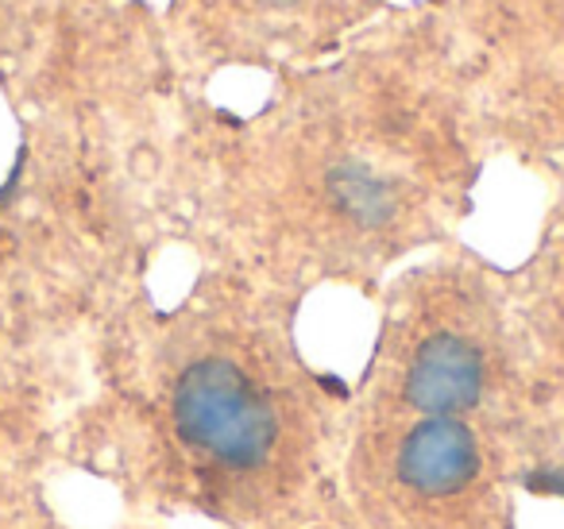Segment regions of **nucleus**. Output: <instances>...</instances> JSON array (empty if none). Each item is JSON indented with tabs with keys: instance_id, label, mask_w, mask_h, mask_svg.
Returning <instances> with one entry per match:
<instances>
[{
	"instance_id": "obj_1",
	"label": "nucleus",
	"mask_w": 564,
	"mask_h": 529,
	"mask_svg": "<svg viewBox=\"0 0 564 529\" xmlns=\"http://www.w3.org/2000/svg\"><path fill=\"white\" fill-rule=\"evenodd\" d=\"M267 82L251 112L213 105L194 132L225 179L291 197L340 240H391L460 186L484 143L476 89L430 0Z\"/></svg>"
},
{
	"instance_id": "obj_2",
	"label": "nucleus",
	"mask_w": 564,
	"mask_h": 529,
	"mask_svg": "<svg viewBox=\"0 0 564 529\" xmlns=\"http://www.w3.org/2000/svg\"><path fill=\"white\" fill-rule=\"evenodd\" d=\"M387 0H166L163 35L186 82L302 71L337 55Z\"/></svg>"
},
{
	"instance_id": "obj_3",
	"label": "nucleus",
	"mask_w": 564,
	"mask_h": 529,
	"mask_svg": "<svg viewBox=\"0 0 564 529\" xmlns=\"http://www.w3.org/2000/svg\"><path fill=\"white\" fill-rule=\"evenodd\" d=\"M166 413L174 436L225 472L271 464L282 441L274 390L228 348H205L182 364L166 395Z\"/></svg>"
},
{
	"instance_id": "obj_4",
	"label": "nucleus",
	"mask_w": 564,
	"mask_h": 529,
	"mask_svg": "<svg viewBox=\"0 0 564 529\" xmlns=\"http://www.w3.org/2000/svg\"><path fill=\"white\" fill-rule=\"evenodd\" d=\"M471 89L564 71V0H430Z\"/></svg>"
},
{
	"instance_id": "obj_5",
	"label": "nucleus",
	"mask_w": 564,
	"mask_h": 529,
	"mask_svg": "<svg viewBox=\"0 0 564 529\" xmlns=\"http://www.w3.org/2000/svg\"><path fill=\"white\" fill-rule=\"evenodd\" d=\"M491 390V352L468 325H430L406 344L394 398L410 413H476Z\"/></svg>"
},
{
	"instance_id": "obj_6",
	"label": "nucleus",
	"mask_w": 564,
	"mask_h": 529,
	"mask_svg": "<svg viewBox=\"0 0 564 529\" xmlns=\"http://www.w3.org/2000/svg\"><path fill=\"white\" fill-rule=\"evenodd\" d=\"M471 413H414L394 449V472L422 495H456L479 475V449Z\"/></svg>"
}]
</instances>
